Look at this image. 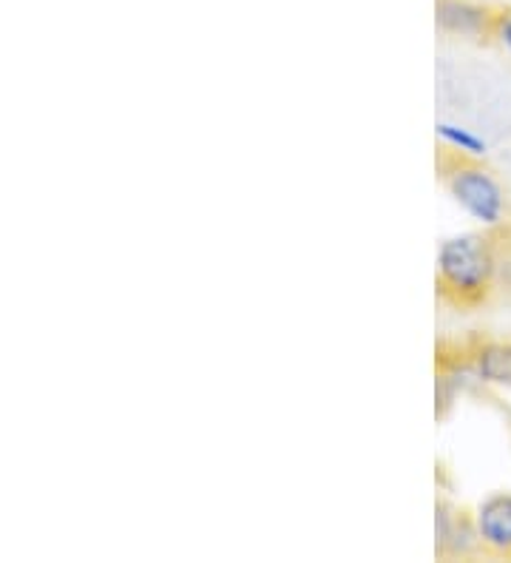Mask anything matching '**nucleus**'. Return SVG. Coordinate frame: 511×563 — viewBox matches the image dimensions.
Segmentation results:
<instances>
[{"instance_id": "f257e3e1", "label": "nucleus", "mask_w": 511, "mask_h": 563, "mask_svg": "<svg viewBox=\"0 0 511 563\" xmlns=\"http://www.w3.org/2000/svg\"><path fill=\"white\" fill-rule=\"evenodd\" d=\"M500 245L489 231H457L441 240L435 282L443 302L455 308H480L498 285Z\"/></svg>"}, {"instance_id": "f03ea898", "label": "nucleus", "mask_w": 511, "mask_h": 563, "mask_svg": "<svg viewBox=\"0 0 511 563\" xmlns=\"http://www.w3.org/2000/svg\"><path fill=\"white\" fill-rule=\"evenodd\" d=\"M441 186L466 220L480 231L503 234L511 228V200L500 177L484 159H466L455 154L441 157Z\"/></svg>"}, {"instance_id": "7ed1b4c3", "label": "nucleus", "mask_w": 511, "mask_h": 563, "mask_svg": "<svg viewBox=\"0 0 511 563\" xmlns=\"http://www.w3.org/2000/svg\"><path fill=\"white\" fill-rule=\"evenodd\" d=\"M495 9L480 0H435V26L457 41H489Z\"/></svg>"}, {"instance_id": "20e7f679", "label": "nucleus", "mask_w": 511, "mask_h": 563, "mask_svg": "<svg viewBox=\"0 0 511 563\" xmlns=\"http://www.w3.org/2000/svg\"><path fill=\"white\" fill-rule=\"evenodd\" d=\"M477 538L489 558H511V493H491L471 509Z\"/></svg>"}, {"instance_id": "39448f33", "label": "nucleus", "mask_w": 511, "mask_h": 563, "mask_svg": "<svg viewBox=\"0 0 511 563\" xmlns=\"http://www.w3.org/2000/svg\"><path fill=\"white\" fill-rule=\"evenodd\" d=\"M477 385L511 390V339H475L464 347Z\"/></svg>"}, {"instance_id": "423d86ee", "label": "nucleus", "mask_w": 511, "mask_h": 563, "mask_svg": "<svg viewBox=\"0 0 511 563\" xmlns=\"http://www.w3.org/2000/svg\"><path fill=\"white\" fill-rule=\"evenodd\" d=\"M435 137L455 157L486 159V154H489V143L480 134H475V131L460 123H452V120H437Z\"/></svg>"}, {"instance_id": "0eeeda50", "label": "nucleus", "mask_w": 511, "mask_h": 563, "mask_svg": "<svg viewBox=\"0 0 511 563\" xmlns=\"http://www.w3.org/2000/svg\"><path fill=\"white\" fill-rule=\"evenodd\" d=\"M455 521H457V509L452 507L449 501H437V507H435V552H437V558H443V550H446V543H449Z\"/></svg>"}, {"instance_id": "6e6552de", "label": "nucleus", "mask_w": 511, "mask_h": 563, "mask_svg": "<svg viewBox=\"0 0 511 563\" xmlns=\"http://www.w3.org/2000/svg\"><path fill=\"white\" fill-rule=\"evenodd\" d=\"M489 41L511 57V7L495 9V21H491Z\"/></svg>"}, {"instance_id": "1a4fd4ad", "label": "nucleus", "mask_w": 511, "mask_h": 563, "mask_svg": "<svg viewBox=\"0 0 511 563\" xmlns=\"http://www.w3.org/2000/svg\"><path fill=\"white\" fill-rule=\"evenodd\" d=\"M509 7H511V0H509Z\"/></svg>"}]
</instances>
